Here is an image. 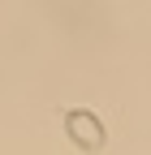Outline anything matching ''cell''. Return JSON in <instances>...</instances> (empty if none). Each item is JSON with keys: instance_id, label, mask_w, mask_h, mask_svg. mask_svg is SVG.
I'll return each mask as SVG.
<instances>
[{"instance_id": "cell-1", "label": "cell", "mask_w": 151, "mask_h": 155, "mask_svg": "<svg viewBox=\"0 0 151 155\" xmlns=\"http://www.w3.org/2000/svg\"><path fill=\"white\" fill-rule=\"evenodd\" d=\"M69 129H73V138H78L82 147H99V138H104L99 125H86V116H78V112L69 116Z\"/></svg>"}]
</instances>
